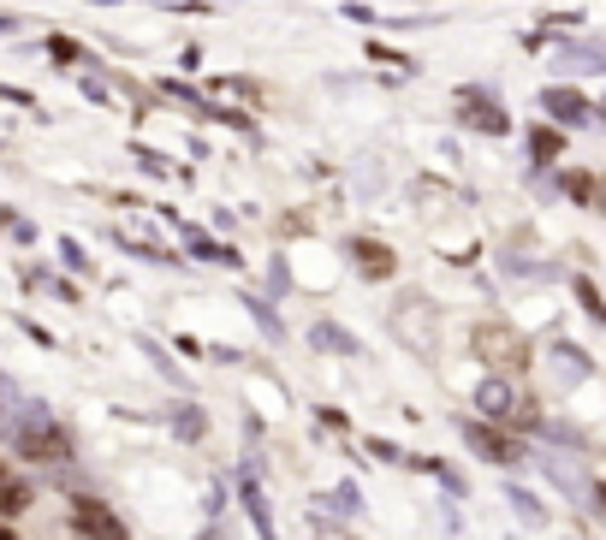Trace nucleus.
I'll use <instances>...</instances> for the list:
<instances>
[{
  "instance_id": "f03ea898",
  "label": "nucleus",
  "mask_w": 606,
  "mask_h": 540,
  "mask_svg": "<svg viewBox=\"0 0 606 540\" xmlns=\"http://www.w3.org/2000/svg\"><path fill=\"white\" fill-rule=\"evenodd\" d=\"M72 529H78V540H131L126 534V522H119L101 499H72Z\"/></svg>"
},
{
  "instance_id": "1a4fd4ad",
  "label": "nucleus",
  "mask_w": 606,
  "mask_h": 540,
  "mask_svg": "<svg viewBox=\"0 0 606 540\" xmlns=\"http://www.w3.org/2000/svg\"><path fill=\"white\" fill-rule=\"evenodd\" d=\"M12 481V469H7V458H0V487H7Z\"/></svg>"
},
{
  "instance_id": "f257e3e1",
  "label": "nucleus",
  "mask_w": 606,
  "mask_h": 540,
  "mask_svg": "<svg viewBox=\"0 0 606 540\" xmlns=\"http://www.w3.org/2000/svg\"><path fill=\"white\" fill-rule=\"evenodd\" d=\"M470 351H476V362H488L494 374H524L529 369V339L517 333L511 321H476Z\"/></svg>"
},
{
  "instance_id": "39448f33",
  "label": "nucleus",
  "mask_w": 606,
  "mask_h": 540,
  "mask_svg": "<svg viewBox=\"0 0 606 540\" xmlns=\"http://www.w3.org/2000/svg\"><path fill=\"white\" fill-rule=\"evenodd\" d=\"M357 261H362V273H369V280H387V273L398 268V261H393V250H387V243H369V238H362V243H357Z\"/></svg>"
},
{
  "instance_id": "7ed1b4c3",
  "label": "nucleus",
  "mask_w": 606,
  "mask_h": 540,
  "mask_svg": "<svg viewBox=\"0 0 606 540\" xmlns=\"http://www.w3.org/2000/svg\"><path fill=\"white\" fill-rule=\"evenodd\" d=\"M19 458H30V463H66V458H72V440H66L54 422H24Z\"/></svg>"
},
{
  "instance_id": "423d86ee",
  "label": "nucleus",
  "mask_w": 606,
  "mask_h": 540,
  "mask_svg": "<svg viewBox=\"0 0 606 540\" xmlns=\"http://www.w3.org/2000/svg\"><path fill=\"white\" fill-rule=\"evenodd\" d=\"M476 404L488 416H506V422H511V387H506V380H488V387L476 392Z\"/></svg>"
},
{
  "instance_id": "9d476101",
  "label": "nucleus",
  "mask_w": 606,
  "mask_h": 540,
  "mask_svg": "<svg viewBox=\"0 0 606 540\" xmlns=\"http://www.w3.org/2000/svg\"><path fill=\"white\" fill-rule=\"evenodd\" d=\"M600 511H606V481H600Z\"/></svg>"
},
{
  "instance_id": "0eeeda50",
  "label": "nucleus",
  "mask_w": 606,
  "mask_h": 540,
  "mask_svg": "<svg viewBox=\"0 0 606 540\" xmlns=\"http://www.w3.org/2000/svg\"><path fill=\"white\" fill-rule=\"evenodd\" d=\"M24 511H30V487L7 481V487H0V517H24Z\"/></svg>"
},
{
  "instance_id": "6e6552de",
  "label": "nucleus",
  "mask_w": 606,
  "mask_h": 540,
  "mask_svg": "<svg viewBox=\"0 0 606 540\" xmlns=\"http://www.w3.org/2000/svg\"><path fill=\"white\" fill-rule=\"evenodd\" d=\"M565 190H570V197H583V202H595V208H606V190H600L595 179H583V172H570Z\"/></svg>"
},
{
  "instance_id": "20e7f679",
  "label": "nucleus",
  "mask_w": 606,
  "mask_h": 540,
  "mask_svg": "<svg viewBox=\"0 0 606 540\" xmlns=\"http://www.w3.org/2000/svg\"><path fill=\"white\" fill-rule=\"evenodd\" d=\"M458 428H464V440H470L488 463H517V458H524L511 433H499V428H488V422H458Z\"/></svg>"
}]
</instances>
